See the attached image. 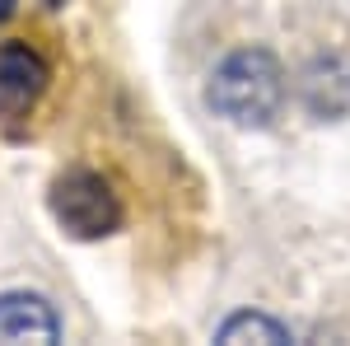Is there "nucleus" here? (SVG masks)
Instances as JSON below:
<instances>
[{"instance_id": "f03ea898", "label": "nucleus", "mask_w": 350, "mask_h": 346, "mask_svg": "<svg viewBox=\"0 0 350 346\" xmlns=\"http://www.w3.org/2000/svg\"><path fill=\"white\" fill-rule=\"evenodd\" d=\"M52 211L56 220L75 234V239H103L122 225V201L108 187V178L89 173V169H75L66 178H56L52 187Z\"/></svg>"}, {"instance_id": "20e7f679", "label": "nucleus", "mask_w": 350, "mask_h": 346, "mask_svg": "<svg viewBox=\"0 0 350 346\" xmlns=\"http://www.w3.org/2000/svg\"><path fill=\"white\" fill-rule=\"evenodd\" d=\"M61 319L42 295H0V342H56Z\"/></svg>"}, {"instance_id": "7ed1b4c3", "label": "nucleus", "mask_w": 350, "mask_h": 346, "mask_svg": "<svg viewBox=\"0 0 350 346\" xmlns=\"http://www.w3.org/2000/svg\"><path fill=\"white\" fill-rule=\"evenodd\" d=\"M47 89V66L42 56L24 47V42H5L0 47V117L5 122H19L28 117L38 99Z\"/></svg>"}, {"instance_id": "423d86ee", "label": "nucleus", "mask_w": 350, "mask_h": 346, "mask_svg": "<svg viewBox=\"0 0 350 346\" xmlns=\"http://www.w3.org/2000/svg\"><path fill=\"white\" fill-rule=\"evenodd\" d=\"M14 5H19V0H0V19H10V14H14Z\"/></svg>"}, {"instance_id": "39448f33", "label": "nucleus", "mask_w": 350, "mask_h": 346, "mask_svg": "<svg viewBox=\"0 0 350 346\" xmlns=\"http://www.w3.org/2000/svg\"><path fill=\"white\" fill-rule=\"evenodd\" d=\"M267 337V342H285V328H275L267 319H252V314H243V319H229L219 328V342H234V337Z\"/></svg>"}, {"instance_id": "f257e3e1", "label": "nucleus", "mask_w": 350, "mask_h": 346, "mask_svg": "<svg viewBox=\"0 0 350 346\" xmlns=\"http://www.w3.org/2000/svg\"><path fill=\"white\" fill-rule=\"evenodd\" d=\"M280 66L267 52H234L211 75V108L239 127H262L280 108Z\"/></svg>"}]
</instances>
